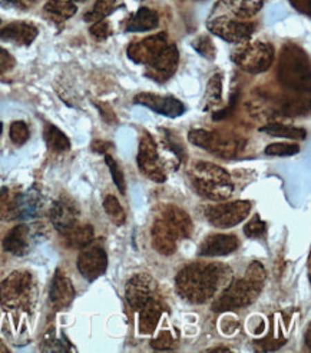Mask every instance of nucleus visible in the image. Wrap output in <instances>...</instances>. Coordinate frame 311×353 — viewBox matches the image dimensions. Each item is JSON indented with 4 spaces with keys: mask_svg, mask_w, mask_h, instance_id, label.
Wrapping results in <instances>:
<instances>
[{
    "mask_svg": "<svg viewBox=\"0 0 311 353\" xmlns=\"http://www.w3.org/2000/svg\"><path fill=\"white\" fill-rule=\"evenodd\" d=\"M164 141H165L167 146L169 148V150H172L175 154H177V158H178L180 161H184V158H185V150H184V148L180 145V142H177V141L173 139V136H171L169 132H165Z\"/></svg>",
    "mask_w": 311,
    "mask_h": 353,
    "instance_id": "obj_44",
    "label": "nucleus"
},
{
    "mask_svg": "<svg viewBox=\"0 0 311 353\" xmlns=\"http://www.w3.org/2000/svg\"><path fill=\"white\" fill-rule=\"evenodd\" d=\"M160 218H162L168 223V226L173 230L175 234H177L178 239L189 238L192 234L194 225L191 216L181 208L175 205H168L162 209Z\"/></svg>",
    "mask_w": 311,
    "mask_h": 353,
    "instance_id": "obj_20",
    "label": "nucleus"
},
{
    "mask_svg": "<svg viewBox=\"0 0 311 353\" xmlns=\"http://www.w3.org/2000/svg\"><path fill=\"white\" fill-rule=\"evenodd\" d=\"M36 296L33 274L15 270L0 285V306L5 309H29Z\"/></svg>",
    "mask_w": 311,
    "mask_h": 353,
    "instance_id": "obj_4",
    "label": "nucleus"
},
{
    "mask_svg": "<svg viewBox=\"0 0 311 353\" xmlns=\"http://www.w3.org/2000/svg\"><path fill=\"white\" fill-rule=\"evenodd\" d=\"M188 141L207 152L218 156L223 159H232L243 150L245 141L241 137L223 133V132H208L202 129H194L188 133Z\"/></svg>",
    "mask_w": 311,
    "mask_h": 353,
    "instance_id": "obj_5",
    "label": "nucleus"
},
{
    "mask_svg": "<svg viewBox=\"0 0 311 353\" xmlns=\"http://www.w3.org/2000/svg\"><path fill=\"white\" fill-rule=\"evenodd\" d=\"M10 139L15 145L17 146H22L28 142L29 139V128L25 122L22 121H17V122H13L12 126H10Z\"/></svg>",
    "mask_w": 311,
    "mask_h": 353,
    "instance_id": "obj_37",
    "label": "nucleus"
},
{
    "mask_svg": "<svg viewBox=\"0 0 311 353\" xmlns=\"http://www.w3.org/2000/svg\"><path fill=\"white\" fill-rule=\"evenodd\" d=\"M2 132H3V125L0 123V134H2Z\"/></svg>",
    "mask_w": 311,
    "mask_h": 353,
    "instance_id": "obj_54",
    "label": "nucleus"
},
{
    "mask_svg": "<svg viewBox=\"0 0 311 353\" xmlns=\"http://www.w3.org/2000/svg\"><path fill=\"white\" fill-rule=\"evenodd\" d=\"M277 76L284 88L296 93H308L310 59L307 53L294 43H287L280 56Z\"/></svg>",
    "mask_w": 311,
    "mask_h": 353,
    "instance_id": "obj_2",
    "label": "nucleus"
},
{
    "mask_svg": "<svg viewBox=\"0 0 311 353\" xmlns=\"http://www.w3.org/2000/svg\"><path fill=\"white\" fill-rule=\"evenodd\" d=\"M104 209L106 212V214L109 216V219L116 225L121 226L125 223L126 221V213L124 210V208L121 206L120 201L115 198L113 194H108L106 198L104 199Z\"/></svg>",
    "mask_w": 311,
    "mask_h": 353,
    "instance_id": "obj_33",
    "label": "nucleus"
},
{
    "mask_svg": "<svg viewBox=\"0 0 311 353\" xmlns=\"http://www.w3.org/2000/svg\"><path fill=\"white\" fill-rule=\"evenodd\" d=\"M208 352H231V350L225 346H220V347H211L208 349Z\"/></svg>",
    "mask_w": 311,
    "mask_h": 353,
    "instance_id": "obj_51",
    "label": "nucleus"
},
{
    "mask_svg": "<svg viewBox=\"0 0 311 353\" xmlns=\"http://www.w3.org/2000/svg\"><path fill=\"white\" fill-rule=\"evenodd\" d=\"M160 17L158 13L149 9V8H141L137 13H135L126 25V32H148L158 26Z\"/></svg>",
    "mask_w": 311,
    "mask_h": 353,
    "instance_id": "obj_25",
    "label": "nucleus"
},
{
    "mask_svg": "<svg viewBox=\"0 0 311 353\" xmlns=\"http://www.w3.org/2000/svg\"><path fill=\"white\" fill-rule=\"evenodd\" d=\"M164 313L162 302L155 295L140 309V332L144 335H151L158 326V322Z\"/></svg>",
    "mask_w": 311,
    "mask_h": 353,
    "instance_id": "obj_24",
    "label": "nucleus"
},
{
    "mask_svg": "<svg viewBox=\"0 0 311 353\" xmlns=\"http://www.w3.org/2000/svg\"><path fill=\"white\" fill-rule=\"evenodd\" d=\"M95 105H96V108L100 109L102 119H104L105 122H108V123H115V122H116V116H115V113H113V110L111 109L109 105L102 103V102H98V103H95Z\"/></svg>",
    "mask_w": 311,
    "mask_h": 353,
    "instance_id": "obj_45",
    "label": "nucleus"
},
{
    "mask_svg": "<svg viewBox=\"0 0 311 353\" xmlns=\"http://www.w3.org/2000/svg\"><path fill=\"white\" fill-rule=\"evenodd\" d=\"M137 162L141 173L145 174L147 178L157 183L165 182L167 174L160 159L157 143H155L153 137L148 132H144L141 136Z\"/></svg>",
    "mask_w": 311,
    "mask_h": 353,
    "instance_id": "obj_10",
    "label": "nucleus"
},
{
    "mask_svg": "<svg viewBox=\"0 0 311 353\" xmlns=\"http://www.w3.org/2000/svg\"><path fill=\"white\" fill-rule=\"evenodd\" d=\"M77 8L70 0H49L44 6V12L52 21L61 23L75 16Z\"/></svg>",
    "mask_w": 311,
    "mask_h": 353,
    "instance_id": "obj_28",
    "label": "nucleus"
},
{
    "mask_svg": "<svg viewBox=\"0 0 311 353\" xmlns=\"http://www.w3.org/2000/svg\"><path fill=\"white\" fill-rule=\"evenodd\" d=\"M37 28L29 22H13L0 28V39L22 46H29L37 37Z\"/></svg>",
    "mask_w": 311,
    "mask_h": 353,
    "instance_id": "obj_21",
    "label": "nucleus"
},
{
    "mask_svg": "<svg viewBox=\"0 0 311 353\" xmlns=\"http://www.w3.org/2000/svg\"><path fill=\"white\" fill-rule=\"evenodd\" d=\"M81 250L77 256V270L86 281L93 282L102 276L108 268L106 252L100 245H88Z\"/></svg>",
    "mask_w": 311,
    "mask_h": 353,
    "instance_id": "obj_12",
    "label": "nucleus"
},
{
    "mask_svg": "<svg viewBox=\"0 0 311 353\" xmlns=\"http://www.w3.org/2000/svg\"><path fill=\"white\" fill-rule=\"evenodd\" d=\"M50 303L56 310H65L70 306L75 299V288L72 281L66 276V273L57 269L50 283L49 290Z\"/></svg>",
    "mask_w": 311,
    "mask_h": 353,
    "instance_id": "obj_17",
    "label": "nucleus"
},
{
    "mask_svg": "<svg viewBox=\"0 0 311 353\" xmlns=\"http://www.w3.org/2000/svg\"><path fill=\"white\" fill-rule=\"evenodd\" d=\"M77 218H79V209L66 196H62V198L57 199L50 209L52 225L62 234H65L75 225H77Z\"/></svg>",
    "mask_w": 311,
    "mask_h": 353,
    "instance_id": "obj_16",
    "label": "nucleus"
},
{
    "mask_svg": "<svg viewBox=\"0 0 311 353\" xmlns=\"http://www.w3.org/2000/svg\"><path fill=\"white\" fill-rule=\"evenodd\" d=\"M300 152V146L296 143H271L265 148V154L268 156H293Z\"/></svg>",
    "mask_w": 311,
    "mask_h": 353,
    "instance_id": "obj_36",
    "label": "nucleus"
},
{
    "mask_svg": "<svg viewBox=\"0 0 311 353\" xmlns=\"http://www.w3.org/2000/svg\"><path fill=\"white\" fill-rule=\"evenodd\" d=\"M232 61L248 73H263L274 62V48L264 42L244 43L232 53Z\"/></svg>",
    "mask_w": 311,
    "mask_h": 353,
    "instance_id": "obj_7",
    "label": "nucleus"
},
{
    "mask_svg": "<svg viewBox=\"0 0 311 353\" xmlns=\"http://www.w3.org/2000/svg\"><path fill=\"white\" fill-rule=\"evenodd\" d=\"M30 228L17 225L5 236L3 249L16 256H23L30 249Z\"/></svg>",
    "mask_w": 311,
    "mask_h": 353,
    "instance_id": "obj_22",
    "label": "nucleus"
},
{
    "mask_svg": "<svg viewBox=\"0 0 311 353\" xmlns=\"http://www.w3.org/2000/svg\"><path fill=\"white\" fill-rule=\"evenodd\" d=\"M311 327L308 326V329H307V332H305V345L308 346V349H311Z\"/></svg>",
    "mask_w": 311,
    "mask_h": 353,
    "instance_id": "obj_50",
    "label": "nucleus"
},
{
    "mask_svg": "<svg viewBox=\"0 0 311 353\" xmlns=\"http://www.w3.org/2000/svg\"><path fill=\"white\" fill-rule=\"evenodd\" d=\"M256 343H258V346H263V350H274V349L283 346L284 341H270V339H267V341H261V342H256Z\"/></svg>",
    "mask_w": 311,
    "mask_h": 353,
    "instance_id": "obj_48",
    "label": "nucleus"
},
{
    "mask_svg": "<svg viewBox=\"0 0 311 353\" xmlns=\"http://www.w3.org/2000/svg\"><path fill=\"white\" fill-rule=\"evenodd\" d=\"M89 33L92 34L93 39H96V41H105L106 37L111 36L112 30L108 22L100 21V22L92 23V26L89 28Z\"/></svg>",
    "mask_w": 311,
    "mask_h": 353,
    "instance_id": "obj_40",
    "label": "nucleus"
},
{
    "mask_svg": "<svg viewBox=\"0 0 311 353\" xmlns=\"http://www.w3.org/2000/svg\"><path fill=\"white\" fill-rule=\"evenodd\" d=\"M93 228L91 225H75L64 234L66 246L72 249H84L93 241Z\"/></svg>",
    "mask_w": 311,
    "mask_h": 353,
    "instance_id": "obj_27",
    "label": "nucleus"
},
{
    "mask_svg": "<svg viewBox=\"0 0 311 353\" xmlns=\"http://www.w3.org/2000/svg\"><path fill=\"white\" fill-rule=\"evenodd\" d=\"M152 236V246L158 253L164 254V256H169L175 250H177V234L168 226V223L158 218L152 225L151 230Z\"/></svg>",
    "mask_w": 311,
    "mask_h": 353,
    "instance_id": "obj_19",
    "label": "nucleus"
},
{
    "mask_svg": "<svg viewBox=\"0 0 311 353\" xmlns=\"http://www.w3.org/2000/svg\"><path fill=\"white\" fill-rule=\"evenodd\" d=\"M36 3V0H5L3 5L8 8H15V9H29Z\"/></svg>",
    "mask_w": 311,
    "mask_h": 353,
    "instance_id": "obj_46",
    "label": "nucleus"
},
{
    "mask_svg": "<svg viewBox=\"0 0 311 353\" xmlns=\"http://www.w3.org/2000/svg\"><path fill=\"white\" fill-rule=\"evenodd\" d=\"M263 285L252 282L248 278L228 282L221 296L212 303L214 312H227L249 306L261 293Z\"/></svg>",
    "mask_w": 311,
    "mask_h": 353,
    "instance_id": "obj_6",
    "label": "nucleus"
},
{
    "mask_svg": "<svg viewBox=\"0 0 311 353\" xmlns=\"http://www.w3.org/2000/svg\"><path fill=\"white\" fill-rule=\"evenodd\" d=\"M157 283L147 273H138L132 276L125 289V296L129 306L135 310H140L153 295Z\"/></svg>",
    "mask_w": 311,
    "mask_h": 353,
    "instance_id": "obj_14",
    "label": "nucleus"
},
{
    "mask_svg": "<svg viewBox=\"0 0 311 353\" xmlns=\"http://www.w3.org/2000/svg\"><path fill=\"white\" fill-rule=\"evenodd\" d=\"M221 101H223V74L216 73L211 77L208 85H207L202 109L209 110L212 108L218 106L221 103Z\"/></svg>",
    "mask_w": 311,
    "mask_h": 353,
    "instance_id": "obj_31",
    "label": "nucleus"
},
{
    "mask_svg": "<svg viewBox=\"0 0 311 353\" xmlns=\"http://www.w3.org/2000/svg\"><path fill=\"white\" fill-rule=\"evenodd\" d=\"M238 96H240V92H238V90H236L234 93H232L228 106L224 108L223 110H218V112L214 113V114H212V119H214V121H223V119H227V117H229V116L232 114V112H234L236 106H237Z\"/></svg>",
    "mask_w": 311,
    "mask_h": 353,
    "instance_id": "obj_42",
    "label": "nucleus"
},
{
    "mask_svg": "<svg viewBox=\"0 0 311 353\" xmlns=\"http://www.w3.org/2000/svg\"><path fill=\"white\" fill-rule=\"evenodd\" d=\"M0 352H8V347L2 345V342H0Z\"/></svg>",
    "mask_w": 311,
    "mask_h": 353,
    "instance_id": "obj_52",
    "label": "nucleus"
},
{
    "mask_svg": "<svg viewBox=\"0 0 311 353\" xmlns=\"http://www.w3.org/2000/svg\"><path fill=\"white\" fill-rule=\"evenodd\" d=\"M260 130L270 136L285 137V139H293V141H303L307 136V132L303 128L288 126V125H281V123H268V125L263 126Z\"/></svg>",
    "mask_w": 311,
    "mask_h": 353,
    "instance_id": "obj_29",
    "label": "nucleus"
},
{
    "mask_svg": "<svg viewBox=\"0 0 311 353\" xmlns=\"http://www.w3.org/2000/svg\"><path fill=\"white\" fill-rule=\"evenodd\" d=\"M151 345L155 350H171L175 346V341L169 332H161L158 338L153 339Z\"/></svg>",
    "mask_w": 311,
    "mask_h": 353,
    "instance_id": "obj_41",
    "label": "nucleus"
},
{
    "mask_svg": "<svg viewBox=\"0 0 311 353\" xmlns=\"http://www.w3.org/2000/svg\"><path fill=\"white\" fill-rule=\"evenodd\" d=\"M135 103L145 106L155 113L167 116V117H178L184 114L185 106L181 101L175 99L172 96H160L153 93H140L135 96Z\"/></svg>",
    "mask_w": 311,
    "mask_h": 353,
    "instance_id": "obj_15",
    "label": "nucleus"
},
{
    "mask_svg": "<svg viewBox=\"0 0 311 353\" xmlns=\"http://www.w3.org/2000/svg\"><path fill=\"white\" fill-rule=\"evenodd\" d=\"M263 5L264 0H220L217 8H223L238 21H248L261 10Z\"/></svg>",
    "mask_w": 311,
    "mask_h": 353,
    "instance_id": "obj_23",
    "label": "nucleus"
},
{
    "mask_svg": "<svg viewBox=\"0 0 311 353\" xmlns=\"http://www.w3.org/2000/svg\"><path fill=\"white\" fill-rule=\"evenodd\" d=\"M105 162H106V165L109 168V172H111L112 179H113V183L116 185V188H118L121 194H125L126 193V183H125L122 169L120 168L118 163H116V161L112 158L111 154L105 153Z\"/></svg>",
    "mask_w": 311,
    "mask_h": 353,
    "instance_id": "obj_34",
    "label": "nucleus"
},
{
    "mask_svg": "<svg viewBox=\"0 0 311 353\" xmlns=\"http://www.w3.org/2000/svg\"><path fill=\"white\" fill-rule=\"evenodd\" d=\"M44 136L48 148L53 152L62 153L70 149V141L68 139V136L61 129H57L55 125H46Z\"/></svg>",
    "mask_w": 311,
    "mask_h": 353,
    "instance_id": "obj_30",
    "label": "nucleus"
},
{
    "mask_svg": "<svg viewBox=\"0 0 311 353\" xmlns=\"http://www.w3.org/2000/svg\"><path fill=\"white\" fill-rule=\"evenodd\" d=\"M192 48L196 49L201 56H204L208 61L216 59V46H214L209 36H200L192 42Z\"/></svg>",
    "mask_w": 311,
    "mask_h": 353,
    "instance_id": "obj_35",
    "label": "nucleus"
},
{
    "mask_svg": "<svg viewBox=\"0 0 311 353\" xmlns=\"http://www.w3.org/2000/svg\"><path fill=\"white\" fill-rule=\"evenodd\" d=\"M16 65L15 57L3 48H0V74L9 72Z\"/></svg>",
    "mask_w": 311,
    "mask_h": 353,
    "instance_id": "obj_43",
    "label": "nucleus"
},
{
    "mask_svg": "<svg viewBox=\"0 0 311 353\" xmlns=\"http://www.w3.org/2000/svg\"><path fill=\"white\" fill-rule=\"evenodd\" d=\"M208 30L229 43H245L256 32V25L251 22L232 19L228 14H218L209 19Z\"/></svg>",
    "mask_w": 311,
    "mask_h": 353,
    "instance_id": "obj_8",
    "label": "nucleus"
},
{
    "mask_svg": "<svg viewBox=\"0 0 311 353\" xmlns=\"http://www.w3.org/2000/svg\"><path fill=\"white\" fill-rule=\"evenodd\" d=\"M19 201L21 193H16L9 188L0 189V221L19 219Z\"/></svg>",
    "mask_w": 311,
    "mask_h": 353,
    "instance_id": "obj_26",
    "label": "nucleus"
},
{
    "mask_svg": "<svg viewBox=\"0 0 311 353\" xmlns=\"http://www.w3.org/2000/svg\"><path fill=\"white\" fill-rule=\"evenodd\" d=\"M109 148H112V145L109 142H104V141H95L92 143V150L98 152V153H106L109 150Z\"/></svg>",
    "mask_w": 311,
    "mask_h": 353,
    "instance_id": "obj_49",
    "label": "nucleus"
},
{
    "mask_svg": "<svg viewBox=\"0 0 311 353\" xmlns=\"http://www.w3.org/2000/svg\"><path fill=\"white\" fill-rule=\"evenodd\" d=\"M168 45L167 33H158L148 36L140 42H135L128 48V57L135 63L148 65L151 61L160 54V52Z\"/></svg>",
    "mask_w": 311,
    "mask_h": 353,
    "instance_id": "obj_13",
    "label": "nucleus"
},
{
    "mask_svg": "<svg viewBox=\"0 0 311 353\" xmlns=\"http://www.w3.org/2000/svg\"><path fill=\"white\" fill-rule=\"evenodd\" d=\"M265 232H267V223L264 221H261L258 214H256L254 218H251L244 228L245 236L251 238V239L261 238Z\"/></svg>",
    "mask_w": 311,
    "mask_h": 353,
    "instance_id": "obj_38",
    "label": "nucleus"
},
{
    "mask_svg": "<svg viewBox=\"0 0 311 353\" xmlns=\"http://www.w3.org/2000/svg\"><path fill=\"white\" fill-rule=\"evenodd\" d=\"M231 270L221 263L194 262L185 266L175 283L180 296L191 303H205L214 298L221 285H228Z\"/></svg>",
    "mask_w": 311,
    "mask_h": 353,
    "instance_id": "obj_1",
    "label": "nucleus"
},
{
    "mask_svg": "<svg viewBox=\"0 0 311 353\" xmlns=\"http://www.w3.org/2000/svg\"><path fill=\"white\" fill-rule=\"evenodd\" d=\"M180 63V52L175 45H167L160 54L147 65L145 76L153 82L164 83L177 70Z\"/></svg>",
    "mask_w": 311,
    "mask_h": 353,
    "instance_id": "obj_11",
    "label": "nucleus"
},
{
    "mask_svg": "<svg viewBox=\"0 0 311 353\" xmlns=\"http://www.w3.org/2000/svg\"><path fill=\"white\" fill-rule=\"evenodd\" d=\"M189 178L197 193L209 201H225L234 192L229 173L218 165L200 162L192 168Z\"/></svg>",
    "mask_w": 311,
    "mask_h": 353,
    "instance_id": "obj_3",
    "label": "nucleus"
},
{
    "mask_svg": "<svg viewBox=\"0 0 311 353\" xmlns=\"http://www.w3.org/2000/svg\"><path fill=\"white\" fill-rule=\"evenodd\" d=\"M290 2L300 13L310 14V0H290Z\"/></svg>",
    "mask_w": 311,
    "mask_h": 353,
    "instance_id": "obj_47",
    "label": "nucleus"
},
{
    "mask_svg": "<svg viewBox=\"0 0 311 353\" xmlns=\"http://www.w3.org/2000/svg\"><path fill=\"white\" fill-rule=\"evenodd\" d=\"M70 2H86V0H70Z\"/></svg>",
    "mask_w": 311,
    "mask_h": 353,
    "instance_id": "obj_53",
    "label": "nucleus"
},
{
    "mask_svg": "<svg viewBox=\"0 0 311 353\" xmlns=\"http://www.w3.org/2000/svg\"><path fill=\"white\" fill-rule=\"evenodd\" d=\"M116 8H118V0H96L92 10L88 12L84 19L89 23L104 21Z\"/></svg>",
    "mask_w": 311,
    "mask_h": 353,
    "instance_id": "obj_32",
    "label": "nucleus"
},
{
    "mask_svg": "<svg viewBox=\"0 0 311 353\" xmlns=\"http://www.w3.org/2000/svg\"><path fill=\"white\" fill-rule=\"evenodd\" d=\"M245 278L251 279L252 282H256V283L264 285L265 278H267V272H265L264 266L260 262H252L248 266L247 272H245Z\"/></svg>",
    "mask_w": 311,
    "mask_h": 353,
    "instance_id": "obj_39",
    "label": "nucleus"
},
{
    "mask_svg": "<svg viewBox=\"0 0 311 353\" xmlns=\"http://www.w3.org/2000/svg\"><path fill=\"white\" fill-rule=\"evenodd\" d=\"M238 246H240V242L236 234H224V233L209 234V236H207L202 245L200 246L198 254L200 256H207V258L225 256V254L236 252Z\"/></svg>",
    "mask_w": 311,
    "mask_h": 353,
    "instance_id": "obj_18",
    "label": "nucleus"
},
{
    "mask_svg": "<svg viewBox=\"0 0 311 353\" xmlns=\"http://www.w3.org/2000/svg\"><path fill=\"white\" fill-rule=\"evenodd\" d=\"M251 212V203L247 201H237L223 203L217 206H208L205 209L207 221L216 228L228 229L240 225Z\"/></svg>",
    "mask_w": 311,
    "mask_h": 353,
    "instance_id": "obj_9",
    "label": "nucleus"
}]
</instances>
